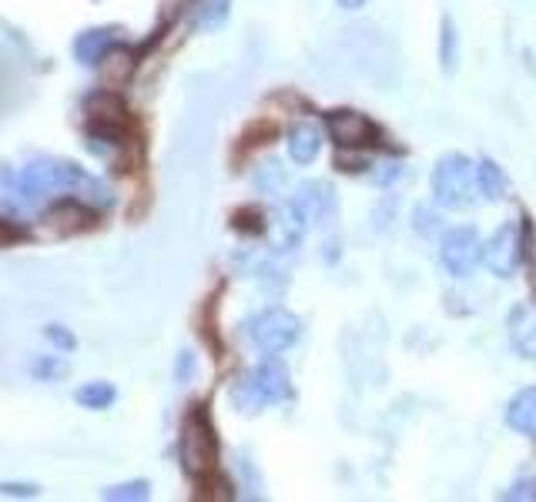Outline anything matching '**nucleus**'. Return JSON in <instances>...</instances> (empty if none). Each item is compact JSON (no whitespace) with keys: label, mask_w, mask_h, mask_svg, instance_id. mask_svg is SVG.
<instances>
[{"label":"nucleus","mask_w":536,"mask_h":502,"mask_svg":"<svg viewBox=\"0 0 536 502\" xmlns=\"http://www.w3.org/2000/svg\"><path fill=\"white\" fill-rule=\"evenodd\" d=\"M4 201L7 208L14 205H24V208H34L37 201L44 198H64V195H74V198H84L91 201V205H111V188L98 181L94 175H88L84 168L71 161H61V158H41L34 164H27L21 175H14V171H7L4 178Z\"/></svg>","instance_id":"nucleus-1"},{"label":"nucleus","mask_w":536,"mask_h":502,"mask_svg":"<svg viewBox=\"0 0 536 502\" xmlns=\"http://www.w3.org/2000/svg\"><path fill=\"white\" fill-rule=\"evenodd\" d=\"M181 469L195 482H205L218 469V436L205 405H191L181 422Z\"/></svg>","instance_id":"nucleus-2"},{"label":"nucleus","mask_w":536,"mask_h":502,"mask_svg":"<svg viewBox=\"0 0 536 502\" xmlns=\"http://www.w3.org/2000/svg\"><path fill=\"white\" fill-rule=\"evenodd\" d=\"M232 395H235V402L245 405L248 412L265 409V405H282V402H289V399H292L289 369H285V365L275 359V355H265V359L258 362L255 369L235 385Z\"/></svg>","instance_id":"nucleus-3"},{"label":"nucleus","mask_w":536,"mask_h":502,"mask_svg":"<svg viewBox=\"0 0 536 502\" xmlns=\"http://www.w3.org/2000/svg\"><path fill=\"white\" fill-rule=\"evenodd\" d=\"M476 164L459 151H449L436 161L433 168V198L439 208L459 211L476 201Z\"/></svg>","instance_id":"nucleus-4"},{"label":"nucleus","mask_w":536,"mask_h":502,"mask_svg":"<svg viewBox=\"0 0 536 502\" xmlns=\"http://www.w3.org/2000/svg\"><path fill=\"white\" fill-rule=\"evenodd\" d=\"M245 339L258 355H282L302 339V318L279 305L262 308L245 322Z\"/></svg>","instance_id":"nucleus-5"},{"label":"nucleus","mask_w":536,"mask_h":502,"mask_svg":"<svg viewBox=\"0 0 536 502\" xmlns=\"http://www.w3.org/2000/svg\"><path fill=\"white\" fill-rule=\"evenodd\" d=\"M526 241H530V228L516 225V221H506L493 231L490 238L483 241V265L490 268V275L496 278H513L520 272L523 255H526Z\"/></svg>","instance_id":"nucleus-6"},{"label":"nucleus","mask_w":536,"mask_h":502,"mask_svg":"<svg viewBox=\"0 0 536 502\" xmlns=\"http://www.w3.org/2000/svg\"><path fill=\"white\" fill-rule=\"evenodd\" d=\"M335 191L332 185H325V181H309V185H302L295 191V198L289 201V208H285V215H289L299 228H325L335 221Z\"/></svg>","instance_id":"nucleus-7"},{"label":"nucleus","mask_w":536,"mask_h":502,"mask_svg":"<svg viewBox=\"0 0 536 502\" xmlns=\"http://www.w3.org/2000/svg\"><path fill=\"white\" fill-rule=\"evenodd\" d=\"M439 262L453 278H469L476 272V265L483 262V241L476 235V228L456 225L439 238Z\"/></svg>","instance_id":"nucleus-8"},{"label":"nucleus","mask_w":536,"mask_h":502,"mask_svg":"<svg viewBox=\"0 0 536 502\" xmlns=\"http://www.w3.org/2000/svg\"><path fill=\"white\" fill-rule=\"evenodd\" d=\"M325 131L329 138L339 144V148H372L379 141V128L372 124L362 111H352V108H335V111H325Z\"/></svg>","instance_id":"nucleus-9"},{"label":"nucleus","mask_w":536,"mask_h":502,"mask_svg":"<svg viewBox=\"0 0 536 502\" xmlns=\"http://www.w3.org/2000/svg\"><path fill=\"white\" fill-rule=\"evenodd\" d=\"M124 44V31L118 24L111 27H88V31H81L78 37H74V61L84 64V67H98L104 57H108L111 51H118V47Z\"/></svg>","instance_id":"nucleus-10"},{"label":"nucleus","mask_w":536,"mask_h":502,"mask_svg":"<svg viewBox=\"0 0 536 502\" xmlns=\"http://www.w3.org/2000/svg\"><path fill=\"white\" fill-rule=\"evenodd\" d=\"M94 211H91V201L84 198H74V195H64L54 201V208H47L44 221L51 225L54 231H61V235H74V231H84L94 225Z\"/></svg>","instance_id":"nucleus-11"},{"label":"nucleus","mask_w":536,"mask_h":502,"mask_svg":"<svg viewBox=\"0 0 536 502\" xmlns=\"http://www.w3.org/2000/svg\"><path fill=\"white\" fill-rule=\"evenodd\" d=\"M506 332L510 345L523 355L526 362H536V308L530 302H520L506 315Z\"/></svg>","instance_id":"nucleus-12"},{"label":"nucleus","mask_w":536,"mask_h":502,"mask_svg":"<svg viewBox=\"0 0 536 502\" xmlns=\"http://www.w3.org/2000/svg\"><path fill=\"white\" fill-rule=\"evenodd\" d=\"M503 419L513 432H520L526 439H536V385L520 389L510 402H506Z\"/></svg>","instance_id":"nucleus-13"},{"label":"nucleus","mask_w":536,"mask_h":502,"mask_svg":"<svg viewBox=\"0 0 536 502\" xmlns=\"http://www.w3.org/2000/svg\"><path fill=\"white\" fill-rule=\"evenodd\" d=\"M285 148H289V158L295 164H312L322 151V134L312 128V124H292L289 134H285Z\"/></svg>","instance_id":"nucleus-14"},{"label":"nucleus","mask_w":536,"mask_h":502,"mask_svg":"<svg viewBox=\"0 0 536 502\" xmlns=\"http://www.w3.org/2000/svg\"><path fill=\"white\" fill-rule=\"evenodd\" d=\"M476 185H480V195L486 201H500L506 188H510V181H506L503 168L493 158H480L476 161Z\"/></svg>","instance_id":"nucleus-15"},{"label":"nucleus","mask_w":536,"mask_h":502,"mask_svg":"<svg viewBox=\"0 0 536 502\" xmlns=\"http://www.w3.org/2000/svg\"><path fill=\"white\" fill-rule=\"evenodd\" d=\"M228 14H232V0H198L191 24H195V31L201 34H212L218 27H225Z\"/></svg>","instance_id":"nucleus-16"},{"label":"nucleus","mask_w":536,"mask_h":502,"mask_svg":"<svg viewBox=\"0 0 536 502\" xmlns=\"http://www.w3.org/2000/svg\"><path fill=\"white\" fill-rule=\"evenodd\" d=\"M114 399H118V389H114L111 382H88L74 392V402L91 412H104L108 405H114Z\"/></svg>","instance_id":"nucleus-17"},{"label":"nucleus","mask_w":536,"mask_h":502,"mask_svg":"<svg viewBox=\"0 0 536 502\" xmlns=\"http://www.w3.org/2000/svg\"><path fill=\"white\" fill-rule=\"evenodd\" d=\"M439 61H443L446 74H453L459 67V31L453 17H443V24H439Z\"/></svg>","instance_id":"nucleus-18"},{"label":"nucleus","mask_w":536,"mask_h":502,"mask_svg":"<svg viewBox=\"0 0 536 502\" xmlns=\"http://www.w3.org/2000/svg\"><path fill=\"white\" fill-rule=\"evenodd\" d=\"M148 496H151L148 479H131V482H121V486L101 489V499H111V502H145Z\"/></svg>","instance_id":"nucleus-19"},{"label":"nucleus","mask_w":536,"mask_h":502,"mask_svg":"<svg viewBox=\"0 0 536 502\" xmlns=\"http://www.w3.org/2000/svg\"><path fill=\"white\" fill-rule=\"evenodd\" d=\"M31 372H34V379H41V382H57L67 375V362L61 355H41V359L31 365Z\"/></svg>","instance_id":"nucleus-20"},{"label":"nucleus","mask_w":536,"mask_h":502,"mask_svg":"<svg viewBox=\"0 0 536 502\" xmlns=\"http://www.w3.org/2000/svg\"><path fill=\"white\" fill-rule=\"evenodd\" d=\"M439 221H443V218H439L429 205H419L416 208V231H419V235H436Z\"/></svg>","instance_id":"nucleus-21"},{"label":"nucleus","mask_w":536,"mask_h":502,"mask_svg":"<svg viewBox=\"0 0 536 502\" xmlns=\"http://www.w3.org/2000/svg\"><path fill=\"white\" fill-rule=\"evenodd\" d=\"M44 335H47V342H51L54 349H61V352H71L74 349V335L67 332L64 325H47Z\"/></svg>","instance_id":"nucleus-22"},{"label":"nucleus","mask_w":536,"mask_h":502,"mask_svg":"<svg viewBox=\"0 0 536 502\" xmlns=\"http://www.w3.org/2000/svg\"><path fill=\"white\" fill-rule=\"evenodd\" d=\"M0 492H4V496H11V499H34L41 489H37L34 482H27V486H24V482H4Z\"/></svg>","instance_id":"nucleus-23"},{"label":"nucleus","mask_w":536,"mask_h":502,"mask_svg":"<svg viewBox=\"0 0 536 502\" xmlns=\"http://www.w3.org/2000/svg\"><path fill=\"white\" fill-rule=\"evenodd\" d=\"M185 372L195 375V359H191V352H181V359H178V382H185Z\"/></svg>","instance_id":"nucleus-24"},{"label":"nucleus","mask_w":536,"mask_h":502,"mask_svg":"<svg viewBox=\"0 0 536 502\" xmlns=\"http://www.w3.org/2000/svg\"><path fill=\"white\" fill-rule=\"evenodd\" d=\"M335 7H342V11H359V7H366V0H335Z\"/></svg>","instance_id":"nucleus-25"}]
</instances>
